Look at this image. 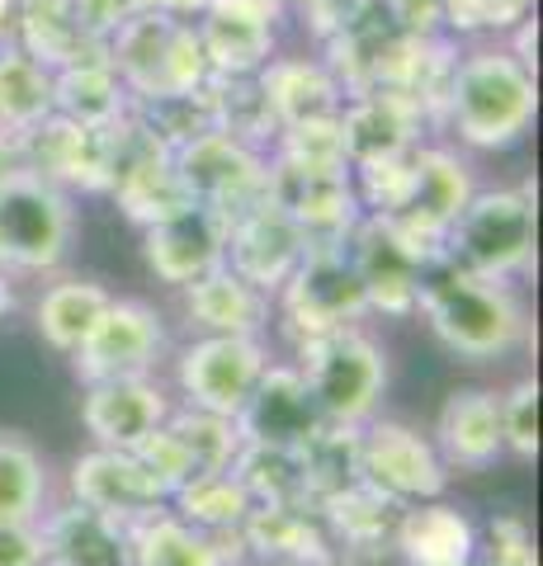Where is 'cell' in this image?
<instances>
[{
	"label": "cell",
	"instance_id": "obj_37",
	"mask_svg": "<svg viewBox=\"0 0 543 566\" xmlns=\"http://www.w3.org/2000/svg\"><path fill=\"white\" fill-rule=\"evenodd\" d=\"M208 99H213V128L218 133L247 142L255 151H265V142L279 137V118H274L255 76H213L208 81Z\"/></svg>",
	"mask_w": 543,
	"mask_h": 566
},
{
	"label": "cell",
	"instance_id": "obj_45",
	"mask_svg": "<svg viewBox=\"0 0 543 566\" xmlns=\"http://www.w3.org/2000/svg\"><path fill=\"white\" fill-rule=\"evenodd\" d=\"M20 48V0H0V52Z\"/></svg>",
	"mask_w": 543,
	"mask_h": 566
},
{
	"label": "cell",
	"instance_id": "obj_2",
	"mask_svg": "<svg viewBox=\"0 0 543 566\" xmlns=\"http://www.w3.org/2000/svg\"><path fill=\"white\" fill-rule=\"evenodd\" d=\"M445 109L459 142L478 151H501L530 133L539 109L534 71L515 62L505 48H482L453 62L445 85Z\"/></svg>",
	"mask_w": 543,
	"mask_h": 566
},
{
	"label": "cell",
	"instance_id": "obj_32",
	"mask_svg": "<svg viewBox=\"0 0 543 566\" xmlns=\"http://www.w3.org/2000/svg\"><path fill=\"white\" fill-rule=\"evenodd\" d=\"M237 482L251 491L255 505H312L307 501V463L303 449L241 444L232 458Z\"/></svg>",
	"mask_w": 543,
	"mask_h": 566
},
{
	"label": "cell",
	"instance_id": "obj_29",
	"mask_svg": "<svg viewBox=\"0 0 543 566\" xmlns=\"http://www.w3.org/2000/svg\"><path fill=\"white\" fill-rule=\"evenodd\" d=\"M128 566H227V553L218 534H203L175 510H161L128 528Z\"/></svg>",
	"mask_w": 543,
	"mask_h": 566
},
{
	"label": "cell",
	"instance_id": "obj_34",
	"mask_svg": "<svg viewBox=\"0 0 543 566\" xmlns=\"http://www.w3.org/2000/svg\"><path fill=\"white\" fill-rule=\"evenodd\" d=\"M317 510H322V524L331 534H336L345 547H359V553L364 547L388 543L393 528H397V515H401V505H393L388 495H378L369 482L341 486L336 495H326Z\"/></svg>",
	"mask_w": 543,
	"mask_h": 566
},
{
	"label": "cell",
	"instance_id": "obj_36",
	"mask_svg": "<svg viewBox=\"0 0 543 566\" xmlns=\"http://www.w3.org/2000/svg\"><path fill=\"white\" fill-rule=\"evenodd\" d=\"M48 505V468L43 453L24 434L0 430V520L39 524Z\"/></svg>",
	"mask_w": 543,
	"mask_h": 566
},
{
	"label": "cell",
	"instance_id": "obj_24",
	"mask_svg": "<svg viewBox=\"0 0 543 566\" xmlns=\"http://www.w3.org/2000/svg\"><path fill=\"white\" fill-rule=\"evenodd\" d=\"M185 312L203 335H260L274 312V297L218 264L203 279L185 283Z\"/></svg>",
	"mask_w": 543,
	"mask_h": 566
},
{
	"label": "cell",
	"instance_id": "obj_3",
	"mask_svg": "<svg viewBox=\"0 0 543 566\" xmlns=\"http://www.w3.org/2000/svg\"><path fill=\"white\" fill-rule=\"evenodd\" d=\"M104 57L118 71L128 99L189 95L213 81L199 43V29L161 10H137L133 20L104 43Z\"/></svg>",
	"mask_w": 543,
	"mask_h": 566
},
{
	"label": "cell",
	"instance_id": "obj_21",
	"mask_svg": "<svg viewBox=\"0 0 543 566\" xmlns=\"http://www.w3.org/2000/svg\"><path fill=\"white\" fill-rule=\"evenodd\" d=\"M416 123H420L416 104L397 91H383V85H369V91H359L349 104H341V137H345L349 170L393 161V156L411 151Z\"/></svg>",
	"mask_w": 543,
	"mask_h": 566
},
{
	"label": "cell",
	"instance_id": "obj_16",
	"mask_svg": "<svg viewBox=\"0 0 543 566\" xmlns=\"http://www.w3.org/2000/svg\"><path fill=\"white\" fill-rule=\"evenodd\" d=\"M143 255H147V270L161 283L185 289V283H195V279H203L208 270L222 264V255H227V212L189 203V208L175 212V218L143 227Z\"/></svg>",
	"mask_w": 543,
	"mask_h": 566
},
{
	"label": "cell",
	"instance_id": "obj_15",
	"mask_svg": "<svg viewBox=\"0 0 543 566\" xmlns=\"http://www.w3.org/2000/svg\"><path fill=\"white\" fill-rule=\"evenodd\" d=\"M166 349V331L161 316L137 297H109L100 326L91 331L72 364L81 382H109V378H152L156 359Z\"/></svg>",
	"mask_w": 543,
	"mask_h": 566
},
{
	"label": "cell",
	"instance_id": "obj_35",
	"mask_svg": "<svg viewBox=\"0 0 543 566\" xmlns=\"http://www.w3.org/2000/svg\"><path fill=\"white\" fill-rule=\"evenodd\" d=\"M166 434H170V444H175V453H180V463H185V482H195V476H203V472L232 468V458L241 449L237 420L195 411V406L170 411L166 416Z\"/></svg>",
	"mask_w": 543,
	"mask_h": 566
},
{
	"label": "cell",
	"instance_id": "obj_26",
	"mask_svg": "<svg viewBox=\"0 0 543 566\" xmlns=\"http://www.w3.org/2000/svg\"><path fill=\"white\" fill-rule=\"evenodd\" d=\"M195 29L213 76H255L274 52V20L241 6H227V0H213Z\"/></svg>",
	"mask_w": 543,
	"mask_h": 566
},
{
	"label": "cell",
	"instance_id": "obj_46",
	"mask_svg": "<svg viewBox=\"0 0 543 566\" xmlns=\"http://www.w3.org/2000/svg\"><path fill=\"white\" fill-rule=\"evenodd\" d=\"M213 0H143V10H161L175 14V20H189V14H203Z\"/></svg>",
	"mask_w": 543,
	"mask_h": 566
},
{
	"label": "cell",
	"instance_id": "obj_41",
	"mask_svg": "<svg viewBox=\"0 0 543 566\" xmlns=\"http://www.w3.org/2000/svg\"><path fill=\"white\" fill-rule=\"evenodd\" d=\"M143 10V0H72V20L91 43H109L133 14Z\"/></svg>",
	"mask_w": 543,
	"mask_h": 566
},
{
	"label": "cell",
	"instance_id": "obj_6",
	"mask_svg": "<svg viewBox=\"0 0 543 566\" xmlns=\"http://www.w3.org/2000/svg\"><path fill=\"white\" fill-rule=\"evenodd\" d=\"M274 297H279V316H284L293 345H307V340H317V335L345 331L369 312V297H364L355 260L345 251V237L341 241H312V251L303 255V264L289 274V283Z\"/></svg>",
	"mask_w": 543,
	"mask_h": 566
},
{
	"label": "cell",
	"instance_id": "obj_27",
	"mask_svg": "<svg viewBox=\"0 0 543 566\" xmlns=\"http://www.w3.org/2000/svg\"><path fill=\"white\" fill-rule=\"evenodd\" d=\"M43 566H128V528L100 520L85 505H66L39 520Z\"/></svg>",
	"mask_w": 543,
	"mask_h": 566
},
{
	"label": "cell",
	"instance_id": "obj_48",
	"mask_svg": "<svg viewBox=\"0 0 543 566\" xmlns=\"http://www.w3.org/2000/svg\"><path fill=\"white\" fill-rule=\"evenodd\" d=\"M14 312V289H10V270H0V322Z\"/></svg>",
	"mask_w": 543,
	"mask_h": 566
},
{
	"label": "cell",
	"instance_id": "obj_18",
	"mask_svg": "<svg viewBox=\"0 0 543 566\" xmlns=\"http://www.w3.org/2000/svg\"><path fill=\"white\" fill-rule=\"evenodd\" d=\"M322 424L326 420L317 416V401H312L303 374L284 364H270L260 374L251 401L237 416L241 444H274V449H307Z\"/></svg>",
	"mask_w": 543,
	"mask_h": 566
},
{
	"label": "cell",
	"instance_id": "obj_49",
	"mask_svg": "<svg viewBox=\"0 0 543 566\" xmlns=\"http://www.w3.org/2000/svg\"><path fill=\"white\" fill-rule=\"evenodd\" d=\"M468 566H482V562H468Z\"/></svg>",
	"mask_w": 543,
	"mask_h": 566
},
{
	"label": "cell",
	"instance_id": "obj_10",
	"mask_svg": "<svg viewBox=\"0 0 543 566\" xmlns=\"http://www.w3.org/2000/svg\"><path fill=\"white\" fill-rule=\"evenodd\" d=\"M265 368L270 354L260 345V335H203L180 354L175 378H180V392L195 411L237 420Z\"/></svg>",
	"mask_w": 543,
	"mask_h": 566
},
{
	"label": "cell",
	"instance_id": "obj_31",
	"mask_svg": "<svg viewBox=\"0 0 543 566\" xmlns=\"http://www.w3.org/2000/svg\"><path fill=\"white\" fill-rule=\"evenodd\" d=\"M20 48L48 71H62L81 57L104 52L72 20V0H20Z\"/></svg>",
	"mask_w": 543,
	"mask_h": 566
},
{
	"label": "cell",
	"instance_id": "obj_17",
	"mask_svg": "<svg viewBox=\"0 0 543 566\" xmlns=\"http://www.w3.org/2000/svg\"><path fill=\"white\" fill-rule=\"evenodd\" d=\"M345 251L355 260V274L369 297V312H388V316H411L416 312V293H420V264L407 241L383 218H364L345 232Z\"/></svg>",
	"mask_w": 543,
	"mask_h": 566
},
{
	"label": "cell",
	"instance_id": "obj_39",
	"mask_svg": "<svg viewBox=\"0 0 543 566\" xmlns=\"http://www.w3.org/2000/svg\"><path fill=\"white\" fill-rule=\"evenodd\" d=\"M501 439H505V453L524 458V463L539 458V382L534 378H520L501 397Z\"/></svg>",
	"mask_w": 543,
	"mask_h": 566
},
{
	"label": "cell",
	"instance_id": "obj_38",
	"mask_svg": "<svg viewBox=\"0 0 543 566\" xmlns=\"http://www.w3.org/2000/svg\"><path fill=\"white\" fill-rule=\"evenodd\" d=\"M43 118H52V71L24 48L0 52V128L24 137Z\"/></svg>",
	"mask_w": 543,
	"mask_h": 566
},
{
	"label": "cell",
	"instance_id": "obj_42",
	"mask_svg": "<svg viewBox=\"0 0 543 566\" xmlns=\"http://www.w3.org/2000/svg\"><path fill=\"white\" fill-rule=\"evenodd\" d=\"M0 566H43L39 524H6L0 520Z\"/></svg>",
	"mask_w": 543,
	"mask_h": 566
},
{
	"label": "cell",
	"instance_id": "obj_33",
	"mask_svg": "<svg viewBox=\"0 0 543 566\" xmlns=\"http://www.w3.org/2000/svg\"><path fill=\"white\" fill-rule=\"evenodd\" d=\"M170 505H175V515H180L185 524L203 528V534H237V528L247 524V515L255 510L251 491L237 482L232 468L203 472V476H195V482H185L180 491L170 495Z\"/></svg>",
	"mask_w": 543,
	"mask_h": 566
},
{
	"label": "cell",
	"instance_id": "obj_28",
	"mask_svg": "<svg viewBox=\"0 0 543 566\" xmlns=\"http://www.w3.org/2000/svg\"><path fill=\"white\" fill-rule=\"evenodd\" d=\"M52 114L81 123V128H114L128 118V91L104 52L52 71Z\"/></svg>",
	"mask_w": 543,
	"mask_h": 566
},
{
	"label": "cell",
	"instance_id": "obj_43",
	"mask_svg": "<svg viewBox=\"0 0 543 566\" xmlns=\"http://www.w3.org/2000/svg\"><path fill=\"white\" fill-rule=\"evenodd\" d=\"M383 10L401 33H416V39H430V29L445 20V0H383Z\"/></svg>",
	"mask_w": 543,
	"mask_h": 566
},
{
	"label": "cell",
	"instance_id": "obj_23",
	"mask_svg": "<svg viewBox=\"0 0 543 566\" xmlns=\"http://www.w3.org/2000/svg\"><path fill=\"white\" fill-rule=\"evenodd\" d=\"M393 543L407 566H468L478 562V528L449 501H420L397 515Z\"/></svg>",
	"mask_w": 543,
	"mask_h": 566
},
{
	"label": "cell",
	"instance_id": "obj_25",
	"mask_svg": "<svg viewBox=\"0 0 543 566\" xmlns=\"http://www.w3.org/2000/svg\"><path fill=\"white\" fill-rule=\"evenodd\" d=\"M260 91H265L270 109L279 118V133L293 123H312V118H331L341 114V81L326 62H307V57H270L255 71Z\"/></svg>",
	"mask_w": 543,
	"mask_h": 566
},
{
	"label": "cell",
	"instance_id": "obj_30",
	"mask_svg": "<svg viewBox=\"0 0 543 566\" xmlns=\"http://www.w3.org/2000/svg\"><path fill=\"white\" fill-rule=\"evenodd\" d=\"M104 307H109V293L91 279H62L39 297V335L58 349V354H72L91 340V331L100 326Z\"/></svg>",
	"mask_w": 543,
	"mask_h": 566
},
{
	"label": "cell",
	"instance_id": "obj_13",
	"mask_svg": "<svg viewBox=\"0 0 543 566\" xmlns=\"http://www.w3.org/2000/svg\"><path fill=\"white\" fill-rule=\"evenodd\" d=\"M170 161L189 193V203L218 208L232 218V212H241L247 203L265 199V151H255L218 128L185 142L180 151H170Z\"/></svg>",
	"mask_w": 543,
	"mask_h": 566
},
{
	"label": "cell",
	"instance_id": "obj_9",
	"mask_svg": "<svg viewBox=\"0 0 543 566\" xmlns=\"http://www.w3.org/2000/svg\"><path fill=\"white\" fill-rule=\"evenodd\" d=\"M355 468L359 482H369L378 495H388L393 505H420L440 501L449 486V468L435 453V444L420 430L401 420H369L355 434Z\"/></svg>",
	"mask_w": 543,
	"mask_h": 566
},
{
	"label": "cell",
	"instance_id": "obj_12",
	"mask_svg": "<svg viewBox=\"0 0 543 566\" xmlns=\"http://www.w3.org/2000/svg\"><path fill=\"white\" fill-rule=\"evenodd\" d=\"M307 251H312L307 232L270 199V193L227 218V255H222V264L232 274L247 279L251 289L270 293V297L284 289L289 274L303 264Z\"/></svg>",
	"mask_w": 543,
	"mask_h": 566
},
{
	"label": "cell",
	"instance_id": "obj_8",
	"mask_svg": "<svg viewBox=\"0 0 543 566\" xmlns=\"http://www.w3.org/2000/svg\"><path fill=\"white\" fill-rule=\"evenodd\" d=\"M472 175L453 151L445 147H411V175H407V193L401 203L388 212L393 232L407 241V251L430 264L445 255V232L453 227V218L463 212V203L472 199Z\"/></svg>",
	"mask_w": 543,
	"mask_h": 566
},
{
	"label": "cell",
	"instance_id": "obj_44",
	"mask_svg": "<svg viewBox=\"0 0 543 566\" xmlns=\"http://www.w3.org/2000/svg\"><path fill=\"white\" fill-rule=\"evenodd\" d=\"M14 175H24V142L20 133L0 128V185H10Z\"/></svg>",
	"mask_w": 543,
	"mask_h": 566
},
{
	"label": "cell",
	"instance_id": "obj_22",
	"mask_svg": "<svg viewBox=\"0 0 543 566\" xmlns=\"http://www.w3.org/2000/svg\"><path fill=\"white\" fill-rule=\"evenodd\" d=\"M241 547L265 566H336L326 524L307 505H255L241 524Z\"/></svg>",
	"mask_w": 543,
	"mask_h": 566
},
{
	"label": "cell",
	"instance_id": "obj_20",
	"mask_svg": "<svg viewBox=\"0 0 543 566\" xmlns=\"http://www.w3.org/2000/svg\"><path fill=\"white\" fill-rule=\"evenodd\" d=\"M430 444L445 458V468H463V472L497 468V458H505L501 397L487 392V387H459V392H449L440 416H435Z\"/></svg>",
	"mask_w": 543,
	"mask_h": 566
},
{
	"label": "cell",
	"instance_id": "obj_7",
	"mask_svg": "<svg viewBox=\"0 0 543 566\" xmlns=\"http://www.w3.org/2000/svg\"><path fill=\"white\" fill-rule=\"evenodd\" d=\"M76 241V208L66 189L39 180V175H14L0 185V270L43 274L58 270Z\"/></svg>",
	"mask_w": 543,
	"mask_h": 566
},
{
	"label": "cell",
	"instance_id": "obj_47",
	"mask_svg": "<svg viewBox=\"0 0 543 566\" xmlns=\"http://www.w3.org/2000/svg\"><path fill=\"white\" fill-rule=\"evenodd\" d=\"M227 6H241V10H255V14H265V20H279V10H284L289 0H227Z\"/></svg>",
	"mask_w": 543,
	"mask_h": 566
},
{
	"label": "cell",
	"instance_id": "obj_14",
	"mask_svg": "<svg viewBox=\"0 0 543 566\" xmlns=\"http://www.w3.org/2000/svg\"><path fill=\"white\" fill-rule=\"evenodd\" d=\"M72 495L76 505L95 510L100 520L118 528H137L152 515L170 510V491L143 468L137 453L124 449H91L72 463Z\"/></svg>",
	"mask_w": 543,
	"mask_h": 566
},
{
	"label": "cell",
	"instance_id": "obj_11",
	"mask_svg": "<svg viewBox=\"0 0 543 566\" xmlns=\"http://www.w3.org/2000/svg\"><path fill=\"white\" fill-rule=\"evenodd\" d=\"M265 193L303 227L307 241H341L364 218L349 166H297L265 156Z\"/></svg>",
	"mask_w": 543,
	"mask_h": 566
},
{
	"label": "cell",
	"instance_id": "obj_40",
	"mask_svg": "<svg viewBox=\"0 0 543 566\" xmlns=\"http://www.w3.org/2000/svg\"><path fill=\"white\" fill-rule=\"evenodd\" d=\"M478 562L482 566H539L534 534L524 528V520L497 515L492 524H487V547L478 543Z\"/></svg>",
	"mask_w": 543,
	"mask_h": 566
},
{
	"label": "cell",
	"instance_id": "obj_4",
	"mask_svg": "<svg viewBox=\"0 0 543 566\" xmlns=\"http://www.w3.org/2000/svg\"><path fill=\"white\" fill-rule=\"evenodd\" d=\"M445 260L511 283L534 270V185L482 189L445 232Z\"/></svg>",
	"mask_w": 543,
	"mask_h": 566
},
{
	"label": "cell",
	"instance_id": "obj_19",
	"mask_svg": "<svg viewBox=\"0 0 543 566\" xmlns=\"http://www.w3.org/2000/svg\"><path fill=\"white\" fill-rule=\"evenodd\" d=\"M170 416L166 392L152 378H109V382H85L81 420L95 449H124L133 453L143 439Z\"/></svg>",
	"mask_w": 543,
	"mask_h": 566
},
{
	"label": "cell",
	"instance_id": "obj_1",
	"mask_svg": "<svg viewBox=\"0 0 543 566\" xmlns=\"http://www.w3.org/2000/svg\"><path fill=\"white\" fill-rule=\"evenodd\" d=\"M416 312L440 335V345L472 364L501 359L524 340V303L511 283L482 279L445 255L420 270Z\"/></svg>",
	"mask_w": 543,
	"mask_h": 566
},
{
	"label": "cell",
	"instance_id": "obj_5",
	"mask_svg": "<svg viewBox=\"0 0 543 566\" xmlns=\"http://www.w3.org/2000/svg\"><path fill=\"white\" fill-rule=\"evenodd\" d=\"M297 374H303L312 401H317V416L326 424H341V430H359L369 424L383 387H388V354H383L369 335L345 326L317 335V340L297 345Z\"/></svg>",
	"mask_w": 543,
	"mask_h": 566
}]
</instances>
